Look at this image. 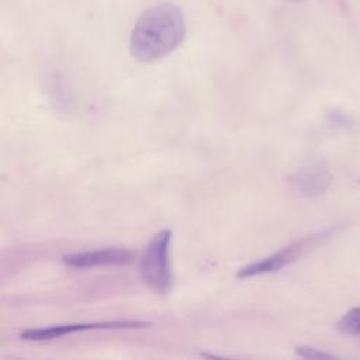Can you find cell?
<instances>
[{"instance_id": "cell-1", "label": "cell", "mask_w": 360, "mask_h": 360, "mask_svg": "<svg viewBox=\"0 0 360 360\" xmlns=\"http://www.w3.org/2000/svg\"><path fill=\"white\" fill-rule=\"evenodd\" d=\"M186 24L181 10L172 3H159L145 10L129 38L131 55L141 62H153L173 52L183 41Z\"/></svg>"}, {"instance_id": "cell-2", "label": "cell", "mask_w": 360, "mask_h": 360, "mask_svg": "<svg viewBox=\"0 0 360 360\" xmlns=\"http://www.w3.org/2000/svg\"><path fill=\"white\" fill-rule=\"evenodd\" d=\"M170 240L172 229L160 231L148 243L139 260L141 280L158 294L166 292L172 284Z\"/></svg>"}, {"instance_id": "cell-3", "label": "cell", "mask_w": 360, "mask_h": 360, "mask_svg": "<svg viewBox=\"0 0 360 360\" xmlns=\"http://www.w3.org/2000/svg\"><path fill=\"white\" fill-rule=\"evenodd\" d=\"M338 231L336 226L329 228L326 231L305 236L277 252H274L273 255L250 263L248 266H245L243 269H240L238 271V278H248V277H253V276H260V274H266V273H271V271H277L291 263H294L297 259H300L302 255H305L307 252H309L311 249L316 248L319 243H322L323 240H326L328 238H330L335 232Z\"/></svg>"}, {"instance_id": "cell-4", "label": "cell", "mask_w": 360, "mask_h": 360, "mask_svg": "<svg viewBox=\"0 0 360 360\" xmlns=\"http://www.w3.org/2000/svg\"><path fill=\"white\" fill-rule=\"evenodd\" d=\"M149 322L142 321H114V322H91V323H66V325H53L39 329H27L20 333L21 339L25 340H49L70 335L82 330L93 329H121V328H145L149 326Z\"/></svg>"}, {"instance_id": "cell-5", "label": "cell", "mask_w": 360, "mask_h": 360, "mask_svg": "<svg viewBox=\"0 0 360 360\" xmlns=\"http://www.w3.org/2000/svg\"><path fill=\"white\" fill-rule=\"evenodd\" d=\"M63 263L75 269H87L97 266H121L132 260V253L122 248H105L69 253L63 256Z\"/></svg>"}, {"instance_id": "cell-6", "label": "cell", "mask_w": 360, "mask_h": 360, "mask_svg": "<svg viewBox=\"0 0 360 360\" xmlns=\"http://www.w3.org/2000/svg\"><path fill=\"white\" fill-rule=\"evenodd\" d=\"M291 181L300 194L305 197H316L329 188L332 177L325 169L308 167L295 173Z\"/></svg>"}, {"instance_id": "cell-7", "label": "cell", "mask_w": 360, "mask_h": 360, "mask_svg": "<svg viewBox=\"0 0 360 360\" xmlns=\"http://www.w3.org/2000/svg\"><path fill=\"white\" fill-rule=\"evenodd\" d=\"M338 330L346 335L359 336L360 335V307L347 311L336 325Z\"/></svg>"}, {"instance_id": "cell-8", "label": "cell", "mask_w": 360, "mask_h": 360, "mask_svg": "<svg viewBox=\"0 0 360 360\" xmlns=\"http://www.w3.org/2000/svg\"><path fill=\"white\" fill-rule=\"evenodd\" d=\"M295 350H297V354L304 359H332V357H335L332 353H326L321 349H315L311 346H298Z\"/></svg>"}]
</instances>
